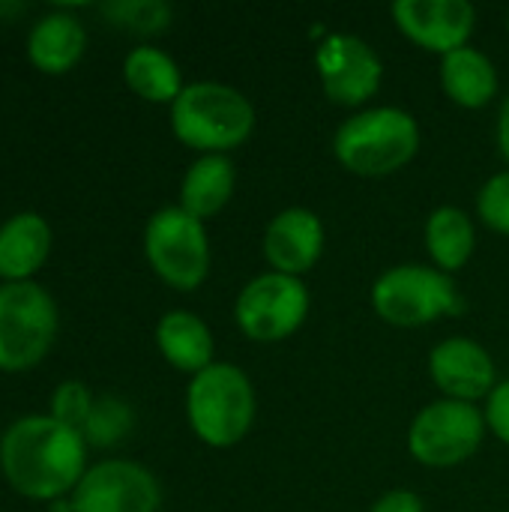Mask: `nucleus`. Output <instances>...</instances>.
Here are the masks:
<instances>
[{"label": "nucleus", "mask_w": 509, "mask_h": 512, "mask_svg": "<svg viewBox=\"0 0 509 512\" xmlns=\"http://www.w3.org/2000/svg\"><path fill=\"white\" fill-rule=\"evenodd\" d=\"M0 471L18 495L54 504L87 474V441L51 414L21 417L0 438Z\"/></svg>", "instance_id": "nucleus-1"}, {"label": "nucleus", "mask_w": 509, "mask_h": 512, "mask_svg": "<svg viewBox=\"0 0 509 512\" xmlns=\"http://www.w3.org/2000/svg\"><path fill=\"white\" fill-rule=\"evenodd\" d=\"M420 150V123L399 105L354 111L333 135L336 162L357 177H390Z\"/></svg>", "instance_id": "nucleus-2"}, {"label": "nucleus", "mask_w": 509, "mask_h": 512, "mask_svg": "<svg viewBox=\"0 0 509 512\" xmlns=\"http://www.w3.org/2000/svg\"><path fill=\"white\" fill-rule=\"evenodd\" d=\"M255 129V105L249 96L222 81H195L171 105V132L201 156L243 147Z\"/></svg>", "instance_id": "nucleus-3"}, {"label": "nucleus", "mask_w": 509, "mask_h": 512, "mask_svg": "<svg viewBox=\"0 0 509 512\" xmlns=\"http://www.w3.org/2000/svg\"><path fill=\"white\" fill-rule=\"evenodd\" d=\"M258 399L249 375L216 360L210 369L192 375L186 387V420L195 438L207 447H237L255 423Z\"/></svg>", "instance_id": "nucleus-4"}, {"label": "nucleus", "mask_w": 509, "mask_h": 512, "mask_svg": "<svg viewBox=\"0 0 509 512\" xmlns=\"http://www.w3.org/2000/svg\"><path fill=\"white\" fill-rule=\"evenodd\" d=\"M372 309L390 327H426L462 315L465 300L450 273L432 264H396L375 279Z\"/></svg>", "instance_id": "nucleus-5"}, {"label": "nucleus", "mask_w": 509, "mask_h": 512, "mask_svg": "<svg viewBox=\"0 0 509 512\" xmlns=\"http://www.w3.org/2000/svg\"><path fill=\"white\" fill-rule=\"evenodd\" d=\"M57 336V303L36 282L0 285V369L27 372L45 360Z\"/></svg>", "instance_id": "nucleus-6"}, {"label": "nucleus", "mask_w": 509, "mask_h": 512, "mask_svg": "<svg viewBox=\"0 0 509 512\" xmlns=\"http://www.w3.org/2000/svg\"><path fill=\"white\" fill-rule=\"evenodd\" d=\"M144 255L150 270L177 291H195L210 273V240L201 219L180 204L162 207L147 219Z\"/></svg>", "instance_id": "nucleus-7"}, {"label": "nucleus", "mask_w": 509, "mask_h": 512, "mask_svg": "<svg viewBox=\"0 0 509 512\" xmlns=\"http://www.w3.org/2000/svg\"><path fill=\"white\" fill-rule=\"evenodd\" d=\"M486 432L483 408L456 399H435L411 420L408 453L426 468H456L480 453Z\"/></svg>", "instance_id": "nucleus-8"}, {"label": "nucleus", "mask_w": 509, "mask_h": 512, "mask_svg": "<svg viewBox=\"0 0 509 512\" xmlns=\"http://www.w3.org/2000/svg\"><path fill=\"white\" fill-rule=\"evenodd\" d=\"M312 294L303 279L285 273H261L243 285L234 300V321L249 342L276 345L291 339L309 318Z\"/></svg>", "instance_id": "nucleus-9"}, {"label": "nucleus", "mask_w": 509, "mask_h": 512, "mask_svg": "<svg viewBox=\"0 0 509 512\" xmlns=\"http://www.w3.org/2000/svg\"><path fill=\"white\" fill-rule=\"evenodd\" d=\"M315 69L333 105L363 108L384 84L381 54L354 33H330L315 48Z\"/></svg>", "instance_id": "nucleus-10"}, {"label": "nucleus", "mask_w": 509, "mask_h": 512, "mask_svg": "<svg viewBox=\"0 0 509 512\" xmlns=\"http://www.w3.org/2000/svg\"><path fill=\"white\" fill-rule=\"evenodd\" d=\"M69 504L72 512H159L162 486L138 462L105 459L87 468Z\"/></svg>", "instance_id": "nucleus-11"}, {"label": "nucleus", "mask_w": 509, "mask_h": 512, "mask_svg": "<svg viewBox=\"0 0 509 512\" xmlns=\"http://www.w3.org/2000/svg\"><path fill=\"white\" fill-rule=\"evenodd\" d=\"M390 12L408 42L441 57L471 45L477 27V9L468 0H396Z\"/></svg>", "instance_id": "nucleus-12"}, {"label": "nucleus", "mask_w": 509, "mask_h": 512, "mask_svg": "<svg viewBox=\"0 0 509 512\" xmlns=\"http://www.w3.org/2000/svg\"><path fill=\"white\" fill-rule=\"evenodd\" d=\"M429 378L444 399L477 405L498 387V366L480 342L450 336L429 351Z\"/></svg>", "instance_id": "nucleus-13"}, {"label": "nucleus", "mask_w": 509, "mask_h": 512, "mask_svg": "<svg viewBox=\"0 0 509 512\" xmlns=\"http://www.w3.org/2000/svg\"><path fill=\"white\" fill-rule=\"evenodd\" d=\"M324 240V222L315 210L285 207L267 222L261 252L273 273L303 279V273H309L321 261Z\"/></svg>", "instance_id": "nucleus-14"}, {"label": "nucleus", "mask_w": 509, "mask_h": 512, "mask_svg": "<svg viewBox=\"0 0 509 512\" xmlns=\"http://www.w3.org/2000/svg\"><path fill=\"white\" fill-rule=\"evenodd\" d=\"M87 48V30L81 18L66 9L42 15L27 33V60L45 75L69 72Z\"/></svg>", "instance_id": "nucleus-15"}, {"label": "nucleus", "mask_w": 509, "mask_h": 512, "mask_svg": "<svg viewBox=\"0 0 509 512\" xmlns=\"http://www.w3.org/2000/svg\"><path fill=\"white\" fill-rule=\"evenodd\" d=\"M159 354L177 372L198 375L216 363V339L210 327L189 309H171L156 324Z\"/></svg>", "instance_id": "nucleus-16"}, {"label": "nucleus", "mask_w": 509, "mask_h": 512, "mask_svg": "<svg viewBox=\"0 0 509 512\" xmlns=\"http://www.w3.org/2000/svg\"><path fill=\"white\" fill-rule=\"evenodd\" d=\"M51 252V228L33 213H15L0 225V279L3 282H30L36 270H42Z\"/></svg>", "instance_id": "nucleus-17"}, {"label": "nucleus", "mask_w": 509, "mask_h": 512, "mask_svg": "<svg viewBox=\"0 0 509 512\" xmlns=\"http://www.w3.org/2000/svg\"><path fill=\"white\" fill-rule=\"evenodd\" d=\"M441 87L450 102L477 111L498 96L501 78L489 54H483L474 45H465L441 57Z\"/></svg>", "instance_id": "nucleus-18"}, {"label": "nucleus", "mask_w": 509, "mask_h": 512, "mask_svg": "<svg viewBox=\"0 0 509 512\" xmlns=\"http://www.w3.org/2000/svg\"><path fill=\"white\" fill-rule=\"evenodd\" d=\"M237 189V168L228 156L210 153L198 156L180 183V207L195 219H213L231 201Z\"/></svg>", "instance_id": "nucleus-19"}, {"label": "nucleus", "mask_w": 509, "mask_h": 512, "mask_svg": "<svg viewBox=\"0 0 509 512\" xmlns=\"http://www.w3.org/2000/svg\"><path fill=\"white\" fill-rule=\"evenodd\" d=\"M423 240H426L432 267L453 276L471 261V255L477 249V225H474L471 213H465L462 207L444 204L429 213Z\"/></svg>", "instance_id": "nucleus-20"}, {"label": "nucleus", "mask_w": 509, "mask_h": 512, "mask_svg": "<svg viewBox=\"0 0 509 512\" xmlns=\"http://www.w3.org/2000/svg\"><path fill=\"white\" fill-rule=\"evenodd\" d=\"M123 81L135 96L153 105H174V99L186 87L177 60L156 45H138L126 54Z\"/></svg>", "instance_id": "nucleus-21"}, {"label": "nucleus", "mask_w": 509, "mask_h": 512, "mask_svg": "<svg viewBox=\"0 0 509 512\" xmlns=\"http://www.w3.org/2000/svg\"><path fill=\"white\" fill-rule=\"evenodd\" d=\"M99 12L129 30V33H141V36H153V33H162L168 30L174 12L165 0H114V3H102Z\"/></svg>", "instance_id": "nucleus-22"}, {"label": "nucleus", "mask_w": 509, "mask_h": 512, "mask_svg": "<svg viewBox=\"0 0 509 512\" xmlns=\"http://www.w3.org/2000/svg\"><path fill=\"white\" fill-rule=\"evenodd\" d=\"M132 426H135L132 408L123 399L105 396V399H96L81 435L90 447H114L132 432Z\"/></svg>", "instance_id": "nucleus-23"}, {"label": "nucleus", "mask_w": 509, "mask_h": 512, "mask_svg": "<svg viewBox=\"0 0 509 512\" xmlns=\"http://www.w3.org/2000/svg\"><path fill=\"white\" fill-rule=\"evenodd\" d=\"M477 216L495 234L509 237V168L492 174L477 192Z\"/></svg>", "instance_id": "nucleus-24"}, {"label": "nucleus", "mask_w": 509, "mask_h": 512, "mask_svg": "<svg viewBox=\"0 0 509 512\" xmlns=\"http://www.w3.org/2000/svg\"><path fill=\"white\" fill-rule=\"evenodd\" d=\"M93 405H96V399L90 396V390L81 381H66L51 396V417L60 420L63 426L81 432L90 411H93Z\"/></svg>", "instance_id": "nucleus-25"}, {"label": "nucleus", "mask_w": 509, "mask_h": 512, "mask_svg": "<svg viewBox=\"0 0 509 512\" xmlns=\"http://www.w3.org/2000/svg\"><path fill=\"white\" fill-rule=\"evenodd\" d=\"M486 426L489 432L509 447V378L507 381H498V387L492 390V396L486 399Z\"/></svg>", "instance_id": "nucleus-26"}, {"label": "nucleus", "mask_w": 509, "mask_h": 512, "mask_svg": "<svg viewBox=\"0 0 509 512\" xmlns=\"http://www.w3.org/2000/svg\"><path fill=\"white\" fill-rule=\"evenodd\" d=\"M369 512H426L423 498L411 489H390L384 492Z\"/></svg>", "instance_id": "nucleus-27"}, {"label": "nucleus", "mask_w": 509, "mask_h": 512, "mask_svg": "<svg viewBox=\"0 0 509 512\" xmlns=\"http://www.w3.org/2000/svg\"><path fill=\"white\" fill-rule=\"evenodd\" d=\"M495 138H498V153L504 156V162L509 165V96L504 99V105H501V114H498V132H495Z\"/></svg>", "instance_id": "nucleus-28"}, {"label": "nucleus", "mask_w": 509, "mask_h": 512, "mask_svg": "<svg viewBox=\"0 0 509 512\" xmlns=\"http://www.w3.org/2000/svg\"><path fill=\"white\" fill-rule=\"evenodd\" d=\"M507 27H509V18H507Z\"/></svg>", "instance_id": "nucleus-29"}]
</instances>
